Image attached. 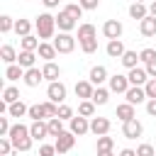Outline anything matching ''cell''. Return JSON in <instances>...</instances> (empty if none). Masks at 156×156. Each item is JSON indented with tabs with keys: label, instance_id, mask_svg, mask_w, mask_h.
<instances>
[{
	"label": "cell",
	"instance_id": "obj_1",
	"mask_svg": "<svg viewBox=\"0 0 156 156\" xmlns=\"http://www.w3.org/2000/svg\"><path fill=\"white\" fill-rule=\"evenodd\" d=\"M34 27H37L39 39H51V37H54V32H56V17H54V15H49V12H41V15L37 17Z\"/></svg>",
	"mask_w": 156,
	"mask_h": 156
},
{
	"label": "cell",
	"instance_id": "obj_2",
	"mask_svg": "<svg viewBox=\"0 0 156 156\" xmlns=\"http://www.w3.org/2000/svg\"><path fill=\"white\" fill-rule=\"evenodd\" d=\"M54 46H56L58 54H71V51L76 49V39H73L68 32H58V34L54 37Z\"/></svg>",
	"mask_w": 156,
	"mask_h": 156
},
{
	"label": "cell",
	"instance_id": "obj_3",
	"mask_svg": "<svg viewBox=\"0 0 156 156\" xmlns=\"http://www.w3.org/2000/svg\"><path fill=\"white\" fill-rule=\"evenodd\" d=\"M46 100H51V102H56V105H63V100H66V85H63L61 80L49 83V88H46Z\"/></svg>",
	"mask_w": 156,
	"mask_h": 156
},
{
	"label": "cell",
	"instance_id": "obj_4",
	"mask_svg": "<svg viewBox=\"0 0 156 156\" xmlns=\"http://www.w3.org/2000/svg\"><path fill=\"white\" fill-rule=\"evenodd\" d=\"M73 144H76V134L68 129V132H63V134H58L56 136V141H54V146H56V154H66V151H71L73 149Z\"/></svg>",
	"mask_w": 156,
	"mask_h": 156
},
{
	"label": "cell",
	"instance_id": "obj_5",
	"mask_svg": "<svg viewBox=\"0 0 156 156\" xmlns=\"http://www.w3.org/2000/svg\"><path fill=\"white\" fill-rule=\"evenodd\" d=\"M122 32H124V27H122V22L119 20H107L105 24H102V34L112 41V39H119L122 37Z\"/></svg>",
	"mask_w": 156,
	"mask_h": 156
},
{
	"label": "cell",
	"instance_id": "obj_6",
	"mask_svg": "<svg viewBox=\"0 0 156 156\" xmlns=\"http://www.w3.org/2000/svg\"><path fill=\"white\" fill-rule=\"evenodd\" d=\"M129 88H132V83L127 76H122V73L110 76V93H127Z\"/></svg>",
	"mask_w": 156,
	"mask_h": 156
},
{
	"label": "cell",
	"instance_id": "obj_7",
	"mask_svg": "<svg viewBox=\"0 0 156 156\" xmlns=\"http://www.w3.org/2000/svg\"><path fill=\"white\" fill-rule=\"evenodd\" d=\"M141 132H144V127H141V122L136 117L129 119V122H122V134L127 139H136V136H141Z\"/></svg>",
	"mask_w": 156,
	"mask_h": 156
},
{
	"label": "cell",
	"instance_id": "obj_8",
	"mask_svg": "<svg viewBox=\"0 0 156 156\" xmlns=\"http://www.w3.org/2000/svg\"><path fill=\"white\" fill-rule=\"evenodd\" d=\"M124 98H127L129 105H139V102H146V100H149V98H146V90H144L141 85H132V88L124 93Z\"/></svg>",
	"mask_w": 156,
	"mask_h": 156
},
{
	"label": "cell",
	"instance_id": "obj_9",
	"mask_svg": "<svg viewBox=\"0 0 156 156\" xmlns=\"http://www.w3.org/2000/svg\"><path fill=\"white\" fill-rule=\"evenodd\" d=\"M90 132H93L95 136H105V134L110 132V119H107V117H93V119H90Z\"/></svg>",
	"mask_w": 156,
	"mask_h": 156
},
{
	"label": "cell",
	"instance_id": "obj_10",
	"mask_svg": "<svg viewBox=\"0 0 156 156\" xmlns=\"http://www.w3.org/2000/svg\"><path fill=\"white\" fill-rule=\"evenodd\" d=\"M56 27H58L61 32H68V34H71V29H76V20H73L66 10H61V12L56 15Z\"/></svg>",
	"mask_w": 156,
	"mask_h": 156
},
{
	"label": "cell",
	"instance_id": "obj_11",
	"mask_svg": "<svg viewBox=\"0 0 156 156\" xmlns=\"http://www.w3.org/2000/svg\"><path fill=\"white\" fill-rule=\"evenodd\" d=\"M71 132L76 134V136H83V134H88L90 132V122H88V117H73L71 119Z\"/></svg>",
	"mask_w": 156,
	"mask_h": 156
},
{
	"label": "cell",
	"instance_id": "obj_12",
	"mask_svg": "<svg viewBox=\"0 0 156 156\" xmlns=\"http://www.w3.org/2000/svg\"><path fill=\"white\" fill-rule=\"evenodd\" d=\"M88 80H90L93 85H98V88H100L105 80H110V78H107V68H105V66H93V68H90Z\"/></svg>",
	"mask_w": 156,
	"mask_h": 156
},
{
	"label": "cell",
	"instance_id": "obj_13",
	"mask_svg": "<svg viewBox=\"0 0 156 156\" xmlns=\"http://www.w3.org/2000/svg\"><path fill=\"white\" fill-rule=\"evenodd\" d=\"M105 51H107V56L110 58H122L124 56V44H122V39H112V41H107V46H105Z\"/></svg>",
	"mask_w": 156,
	"mask_h": 156
},
{
	"label": "cell",
	"instance_id": "obj_14",
	"mask_svg": "<svg viewBox=\"0 0 156 156\" xmlns=\"http://www.w3.org/2000/svg\"><path fill=\"white\" fill-rule=\"evenodd\" d=\"M127 78H129V83H132V85H141V88H144V85H146V80H149V73H146V68H139V66H136V68H132V71H129V76H127Z\"/></svg>",
	"mask_w": 156,
	"mask_h": 156
},
{
	"label": "cell",
	"instance_id": "obj_15",
	"mask_svg": "<svg viewBox=\"0 0 156 156\" xmlns=\"http://www.w3.org/2000/svg\"><path fill=\"white\" fill-rule=\"evenodd\" d=\"M93 93H95V85H93L90 80H78V83H76V95H78L80 100H90Z\"/></svg>",
	"mask_w": 156,
	"mask_h": 156
},
{
	"label": "cell",
	"instance_id": "obj_16",
	"mask_svg": "<svg viewBox=\"0 0 156 156\" xmlns=\"http://www.w3.org/2000/svg\"><path fill=\"white\" fill-rule=\"evenodd\" d=\"M29 134H32V139H37V141H41L44 136H49V124L41 119V122H32L29 124Z\"/></svg>",
	"mask_w": 156,
	"mask_h": 156
},
{
	"label": "cell",
	"instance_id": "obj_17",
	"mask_svg": "<svg viewBox=\"0 0 156 156\" xmlns=\"http://www.w3.org/2000/svg\"><path fill=\"white\" fill-rule=\"evenodd\" d=\"M41 73H44V80H49V83H56L58 78H61V68L54 63V61H49V63H44V68H41Z\"/></svg>",
	"mask_w": 156,
	"mask_h": 156
},
{
	"label": "cell",
	"instance_id": "obj_18",
	"mask_svg": "<svg viewBox=\"0 0 156 156\" xmlns=\"http://www.w3.org/2000/svg\"><path fill=\"white\" fill-rule=\"evenodd\" d=\"M41 80H44V73H41V71L37 68V66H34V68H27V71H24V83H27L29 88H37V85H39Z\"/></svg>",
	"mask_w": 156,
	"mask_h": 156
},
{
	"label": "cell",
	"instance_id": "obj_19",
	"mask_svg": "<svg viewBox=\"0 0 156 156\" xmlns=\"http://www.w3.org/2000/svg\"><path fill=\"white\" fill-rule=\"evenodd\" d=\"M129 17L141 22V20H146V17H149V7H146L144 2H132V5H129Z\"/></svg>",
	"mask_w": 156,
	"mask_h": 156
},
{
	"label": "cell",
	"instance_id": "obj_20",
	"mask_svg": "<svg viewBox=\"0 0 156 156\" xmlns=\"http://www.w3.org/2000/svg\"><path fill=\"white\" fill-rule=\"evenodd\" d=\"M37 54H39V56L49 63V61H54V58H56V54H58V51H56V46H54V44L41 41V44H39V49H37Z\"/></svg>",
	"mask_w": 156,
	"mask_h": 156
},
{
	"label": "cell",
	"instance_id": "obj_21",
	"mask_svg": "<svg viewBox=\"0 0 156 156\" xmlns=\"http://www.w3.org/2000/svg\"><path fill=\"white\" fill-rule=\"evenodd\" d=\"M139 32H141V37H156V17H146V20H141L139 22Z\"/></svg>",
	"mask_w": 156,
	"mask_h": 156
},
{
	"label": "cell",
	"instance_id": "obj_22",
	"mask_svg": "<svg viewBox=\"0 0 156 156\" xmlns=\"http://www.w3.org/2000/svg\"><path fill=\"white\" fill-rule=\"evenodd\" d=\"M115 115H117L122 122H129V119H134V105H129V102H122V105H117Z\"/></svg>",
	"mask_w": 156,
	"mask_h": 156
},
{
	"label": "cell",
	"instance_id": "obj_23",
	"mask_svg": "<svg viewBox=\"0 0 156 156\" xmlns=\"http://www.w3.org/2000/svg\"><path fill=\"white\" fill-rule=\"evenodd\" d=\"M17 51H15V46H10V44H5L2 49H0V58L7 63V66H12V63H17Z\"/></svg>",
	"mask_w": 156,
	"mask_h": 156
},
{
	"label": "cell",
	"instance_id": "obj_24",
	"mask_svg": "<svg viewBox=\"0 0 156 156\" xmlns=\"http://www.w3.org/2000/svg\"><path fill=\"white\" fill-rule=\"evenodd\" d=\"M34 61H37V54L34 51H20V56H17V63L27 71V68H34Z\"/></svg>",
	"mask_w": 156,
	"mask_h": 156
},
{
	"label": "cell",
	"instance_id": "obj_25",
	"mask_svg": "<svg viewBox=\"0 0 156 156\" xmlns=\"http://www.w3.org/2000/svg\"><path fill=\"white\" fill-rule=\"evenodd\" d=\"M95 37H98V29H95L93 24L83 22V24L78 27V41H83V39H95Z\"/></svg>",
	"mask_w": 156,
	"mask_h": 156
},
{
	"label": "cell",
	"instance_id": "obj_26",
	"mask_svg": "<svg viewBox=\"0 0 156 156\" xmlns=\"http://www.w3.org/2000/svg\"><path fill=\"white\" fill-rule=\"evenodd\" d=\"M5 78L7 80H20V78H24V68L20 63H12V66L5 68Z\"/></svg>",
	"mask_w": 156,
	"mask_h": 156
},
{
	"label": "cell",
	"instance_id": "obj_27",
	"mask_svg": "<svg viewBox=\"0 0 156 156\" xmlns=\"http://www.w3.org/2000/svg\"><path fill=\"white\" fill-rule=\"evenodd\" d=\"M46 124H49V136H58V134L66 132V129H63V119H58V117L46 119Z\"/></svg>",
	"mask_w": 156,
	"mask_h": 156
},
{
	"label": "cell",
	"instance_id": "obj_28",
	"mask_svg": "<svg viewBox=\"0 0 156 156\" xmlns=\"http://www.w3.org/2000/svg\"><path fill=\"white\" fill-rule=\"evenodd\" d=\"M39 44H41V41H39L37 37H32V34L20 39V46H22V51H37V49H39Z\"/></svg>",
	"mask_w": 156,
	"mask_h": 156
},
{
	"label": "cell",
	"instance_id": "obj_29",
	"mask_svg": "<svg viewBox=\"0 0 156 156\" xmlns=\"http://www.w3.org/2000/svg\"><path fill=\"white\" fill-rule=\"evenodd\" d=\"M119 61H122V66H124V68H129V71H132V68H136V61H141V58H139V54H136V51H124V56H122Z\"/></svg>",
	"mask_w": 156,
	"mask_h": 156
},
{
	"label": "cell",
	"instance_id": "obj_30",
	"mask_svg": "<svg viewBox=\"0 0 156 156\" xmlns=\"http://www.w3.org/2000/svg\"><path fill=\"white\" fill-rule=\"evenodd\" d=\"M2 102H7V105L20 102V90H17L15 85H7V88L2 90Z\"/></svg>",
	"mask_w": 156,
	"mask_h": 156
},
{
	"label": "cell",
	"instance_id": "obj_31",
	"mask_svg": "<svg viewBox=\"0 0 156 156\" xmlns=\"http://www.w3.org/2000/svg\"><path fill=\"white\" fill-rule=\"evenodd\" d=\"M27 112H29V107H27L22 100H20V102H12V105L7 107V115H10V117H24Z\"/></svg>",
	"mask_w": 156,
	"mask_h": 156
},
{
	"label": "cell",
	"instance_id": "obj_32",
	"mask_svg": "<svg viewBox=\"0 0 156 156\" xmlns=\"http://www.w3.org/2000/svg\"><path fill=\"white\" fill-rule=\"evenodd\" d=\"M15 32H17L20 39H22V37H29V32H32V22H29V20H17V22H15Z\"/></svg>",
	"mask_w": 156,
	"mask_h": 156
},
{
	"label": "cell",
	"instance_id": "obj_33",
	"mask_svg": "<svg viewBox=\"0 0 156 156\" xmlns=\"http://www.w3.org/2000/svg\"><path fill=\"white\" fill-rule=\"evenodd\" d=\"M95 105H105L107 100H110V88H95V93H93V98H90Z\"/></svg>",
	"mask_w": 156,
	"mask_h": 156
},
{
	"label": "cell",
	"instance_id": "obj_34",
	"mask_svg": "<svg viewBox=\"0 0 156 156\" xmlns=\"http://www.w3.org/2000/svg\"><path fill=\"white\" fill-rule=\"evenodd\" d=\"M27 115L32 117V122H41L44 117H49L46 110H44V105H29V112Z\"/></svg>",
	"mask_w": 156,
	"mask_h": 156
},
{
	"label": "cell",
	"instance_id": "obj_35",
	"mask_svg": "<svg viewBox=\"0 0 156 156\" xmlns=\"http://www.w3.org/2000/svg\"><path fill=\"white\" fill-rule=\"evenodd\" d=\"M78 115H80V117H93V115H95V102H93V100H83V102L78 105Z\"/></svg>",
	"mask_w": 156,
	"mask_h": 156
},
{
	"label": "cell",
	"instance_id": "obj_36",
	"mask_svg": "<svg viewBox=\"0 0 156 156\" xmlns=\"http://www.w3.org/2000/svg\"><path fill=\"white\" fill-rule=\"evenodd\" d=\"M32 136H20V139H12V146L17 149V151H29L32 149Z\"/></svg>",
	"mask_w": 156,
	"mask_h": 156
},
{
	"label": "cell",
	"instance_id": "obj_37",
	"mask_svg": "<svg viewBox=\"0 0 156 156\" xmlns=\"http://www.w3.org/2000/svg\"><path fill=\"white\" fill-rule=\"evenodd\" d=\"M63 10H66L73 20H80V17H83V7H80V2H68Z\"/></svg>",
	"mask_w": 156,
	"mask_h": 156
},
{
	"label": "cell",
	"instance_id": "obj_38",
	"mask_svg": "<svg viewBox=\"0 0 156 156\" xmlns=\"http://www.w3.org/2000/svg\"><path fill=\"white\" fill-rule=\"evenodd\" d=\"M112 146H115V139L112 136H98V151H112Z\"/></svg>",
	"mask_w": 156,
	"mask_h": 156
},
{
	"label": "cell",
	"instance_id": "obj_39",
	"mask_svg": "<svg viewBox=\"0 0 156 156\" xmlns=\"http://www.w3.org/2000/svg\"><path fill=\"white\" fill-rule=\"evenodd\" d=\"M80 49H83V54H95L98 51V37L95 39H83L80 41Z\"/></svg>",
	"mask_w": 156,
	"mask_h": 156
},
{
	"label": "cell",
	"instance_id": "obj_40",
	"mask_svg": "<svg viewBox=\"0 0 156 156\" xmlns=\"http://www.w3.org/2000/svg\"><path fill=\"white\" fill-rule=\"evenodd\" d=\"M10 29H15V22H12V17H10V15H2V17H0V32H2V34H7Z\"/></svg>",
	"mask_w": 156,
	"mask_h": 156
},
{
	"label": "cell",
	"instance_id": "obj_41",
	"mask_svg": "<svg viewBox=\"0 0 156 156\" xmlns=\"http://www.w3.org/2000/svg\"><path fill=\"white\" fill-rule=\"evenodd\" d=\"M10 149H12V139L0 136V156H10Z\"/></svg>",
	"mask_w": 156,
	"mask_h": 156
},
{
	"label": "cell",
	"instance_id": "obj_42",
	"mask_svg": "<svg viewBox=\"0 0 156 156\" xmlns=\"http://www.w3.org/2000/svg\"><path fill=\"white\" fill-rule=\"evenodd\" d=\"M139 58H141L144 63H151V61H156V51L146 46V49H141V51H139Z\"/></svg>",
	"mask_w": 156,
	"mask_h": 156
},
{
	"label": "cell",
	"instance_id": "obj_43",
	"mask_svg": "<svg viewBox=\"0 0 156 156\" xmlns=\"http://www.w3.org/2000/svg\"><path fill=\"white\" fill-rule=\"evenodd\" d=\"M44 105V110H46V115H49V119L51 117H58V105L56 102H51V100H46V102H41Z\"/></svg>",
	"mask_w": 156,
	"mask_h": 156
},
{
	"label": "cell",
	"instance_id": "obj_44",
	"mask_svg": "<svg viewBox=\"0 0 156 156\" xmlns=\"http://www.w3.org/2000/svg\"><path fill=\"white\" fill-rule=\"evenodd\" d=\"M136 156H156V151H154L151 144H139L136 146Z\"/></svg>",
	"mask_w": 156,
	"mask_h": 156
},
{
	"label": "cell",
	"instance_id": "obj_45",
	"mask_svg": "<svg viewBox=\"0 0 156 156\" xmlns=\"http://www.w3.org/2000/svg\"><path fill=\"white\" fill-rule=\"evenodd\" d=\"M144 90H146V98L154 100V98H156V78H149L146 85H144Z\"/></svg>",
	"mask_w": 156,
	"mask_h": 156
},
{
	"label": "cell",
	"instance_id": "obj_46",
	"mask_svg": "<svg viewBox=\"0 0 156 156\" xmlns=\"http://www.w3.org/2000/svg\"><path fill=\"white\" fill-rule=\"evenodd\" d=\"M58 119H73V110L68 107V105H58Z\"/></svg>",
	"mask_w": 156,
	"mask_h": 156
},
{
	"label": "cell",
	"instance_id": "obj_47",
	"mask_svg": "<svg viewBox=\"0 0 156 156\" xmlns=\"http://www.w3.org/2000/svg\"><path fill=\"white\" fill-rule=\"evenodd\" d=\"M39 156H56V146L54 144H41L39 146Z\"/></svg>",
	"mask_w": 156,
	"mask_h": 156
},
{
	"label": "cell",
	"instance_id": "obj_48",
	"mask_svg": "<svg viewBox=\"0 0 156 156\" xmlns=\"http://www.w3.org/2000/svg\"><path fill=\"white\" fill-rule=\"evenodd\" d=\"M78 2L83 10H98V5H100V0H78Z\"/></svg>",
	"mask_w": 156,
	"mask_h": 156
},
{
	"label": "cell",
	"instance_id": "obj_49",
	"mask_svg": "<svg viewBox=\"0 0 156 156\" xmlns=\"http://www.w3.org/2000/svg\"><path fill=\"white\" fill-rule=\"evenodd\" d=\"M146 112H149V117H156V98L146 100Z\"/></svg>",
	"mask_w": 156,
	"mask_h": 156
},
{
	"label": "cell",
	"instance_id": "obj_50",
	"mask_svg": "<svg viewBox=\"0 0 156 156\" xmlns=\"http://www.w3.org/2000/svg\"><path fill=\"white\" fill-rule=\"evenodd\" d=\"M146 73H149V78H156V61L146 63Z\"/></svg>",
	"mask_w": 156,
	"mask_h": 156
},
{
	"label": "cell",
	"instance_id": "obj_51",
	"mask_svg": "<svg viewBox=\"0 0 156 156\" xmlns=\"http://www.w3.org/2000/svg\"><path fill=\"white\" fill-rule=\"evenodd\" d=\"M41 2H44L49 10H54V7H58V2H61V0H41Z\"/></svg>",
	"mask_w": 156,
	"mask_h": 156
},
{
	"label": "cell",
	"instance_id": "obj_52",
	"mask_svg": "<svg viewBox=\"0 0 156 156\" xmlns=\"http://www.w3.org/2000/svg\"><path fill=\"white\" fill-rule=\"evenodd\" d=\"M119 156H136V151H134V149H122Z\"/></svg>",
	"mask_w": 156,
	"mask_h": 156
},
{
	"label": "cell",
	"instance_id": "obj_53",
	"mask_svg": "<svg viewBox=\"0 0 156 156\" xmlns=\"http://www.w3.org/2000/svg\"><path fill=\"white\" fill-rule=\"evenodd\" d=\"M149 15H151V17H156V0H151V2H149Z\"/></svg>",
	"mask_w": 156,
	"mask_h": 156
},
{
	"label": "cell",
	"instance_id": "obj_54",
	"mask_svg": "<svg viewBox=\"0 0 156 156\" xmlns=\"http://www.w3.org/2000/svg\"><path fill=\"white\" fill-rule=\"evenodd\" d=\"M98 156H115L112 151H98Z\"/></svg>",
	"mask_w": 156,
	"mask_h": 156
},
{
	"label": "cell",
	"instance_id": "obj_55",
	"mask_svg": "<svg viewBox=\"0 0 156 156\" xmlns=\"http://www.w3.org/2000/svg\"><path fill=\"white\" fill-rule=\"evenodd\" d=\"M134 2H146V0H134Z\"/></svg>",
	"mask_w": 156,
	"mask_h": 156
}]
</instances>
